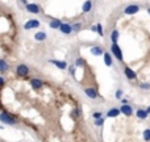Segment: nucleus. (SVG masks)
I'll list each match as a JSON object with an SVG mask.
<instances>
[{
	"label": "nucleus",
	"mask_w": 150,
	"mask_h": 142,
	"mask_svg": "<svg viewBox=\"0 0 150 142\" xmlns=\"http://www.w3.org/2000/svg\"><path fill=\"white\" fill-rule=\"evenodd\" d=\"M0 121H1L3 124H7V125H16L17 124L16 117H13L11 113H7L5 111H3L1 113H0Z\"/></svg>",
	"instance_id": "obj_1"
},
{
	"label": "nucleus",
	"mask_w": 150,
	"mask_h": 142,
	"mask_svg": "<svg viewBox=\"0 0 150 142\" xmlns=\"http://www.w3.org/2000/svg\"><path fill=\"white\" fill-rule=\"evenodd\" d=\"M111 53H112V55L119 61V62H122V59H124V57H122V52H121V49H120V46L117 44H112Z\"/></svg>",
	"instance_id": "obj_2"
},
{
	"label": "nucleus",
	"mask_w": 150,
	"mask_h": 142,
	"mask_svg": "<svg viewBox=\"0 0 150 142\" xmlns=\"http://www.w3.org/2000/svg\"><path fill=\"white\" fill-rule=\"evenodd\" d=\"M137 12H140V5L138 4H129L124 9L125 15H136Z\"/></svg>",
	"instance_id": "obj_3"
},
{
	"label": "nucleus",
	"mask_w": 150,
	"mask_h": 142,
	"mask_svg": "<svg viewBox=\"0 0 150 142\" xmlns=\"http://www.w3.org/2000/svg\"><path fill=\"white\" fill-rule=\"evenodd\" d=\"M25 9H26V12L33 13V15H37V13L41 12V7H40L38 4H34V3H29V4H26Z\"/></svg>",
	"instance_id": "obj_4"
},
{
	"label": "nucleus",
	"mask_w": 150,
	"mask_h": 142,
	"mask_svg": "<svg viewBox=\"0 0 150 142\" xmlns=\"http://www.w3.org/2000/svg\"><path fill=\"white\" fill-rule=\"evenodd\" d=\"M16 74L18 76H26L29 74V67L26 65H24V63H21V65H18L16 67Z\"/></svg>",
	"instance_id": "obj_5"
},
{
	"label": "nucleus",
	"mask_w": 150,
	"mask_h": 142,
	"mask_svg": "<svg viewBox=\"0 0 150 142\" xmlns=\"http://www.w3.org/2000/svg\"><path fill=\"white\" fill-rule=\"evenodd\" d=\"M40 26V21L36 20V18H33V20H29L25 23V25H24V29L25 30H30V29H36Z\"/></svg>",
	"instance_id": "obj_6"
},
{
	"label": "nucleus",
	"mask_w": 150,
	"mask_h": 142,
	"mask_svg": "<svg viewBox=\"0 0 150 142\" xmlns=\"http://www.w3.org/2000/svg\"><path fill=\"white\" fill-rule=\"evenodd\" d=\"M29 82H30V85L33 90H41L44 87V82L41 79H38V78H32Z\"/></svg>",
	"instance_id": "obj_7"
},
{
	"label": "nucleus",
	"mask_w": 150,
	"mask_h": 142,
	"mask_svg": "<svg viewBox=\"0 0 150 142\" xmlns=\"http://www.w3.org/2000/svg\"><path fill=\"white\" fill-rule=\"evenodd\" d=\"M59 32L62 34H71L74 32V28H73V25H71V24L63 23L62 25H61V28H59Z\"/></svg>",
	"instance_id": "obj_8"
},
{
	"label": "nucleus",
	"mask_w": 150,
	"mask_h": 142,
	"mask_svg": "<svg viewBox=\"0 0 150 142\" xmlns=\"http://www.w3.org/2000/svg\"><path fill=\"white\" fill-rule=\"evenodd\" d=\"M120 111H121L122 114H125V116H132L133 113H134V111H133V108L129 105V104H122L121 107H120Z\"/></svg>",
	"instance_id": "obj_9"
},
{
	"label": "nucleus",
	"mask_w": 150,
	"mask_h": 142,
	"mask_svg": "<svg viewBox=\"0 0 150 142\" xmlns=\"http://www.w3.org/2000/svg\"><path fill=\"white\" fill-rule=\"evenodd\" d=\"M124 75L128 78V79L130 80H134L136 78H137V74H136V71H133L130 67H128V66H125L124 67Z\"/></svg>",
	"instance_id": "obj_10"
},
{
	"label": "nucleus",
	"mask_w": 150,
	"mask_h": 142,
	"mask_svg": "<svg viewBox=\"0 0 150 142\" xmlns=\"http://www.w3.org/2000/svg\"><path fill=\"white\" fill-rule=\"evenodd\" d=\"M50 63H53L54 66H57L59 70H65V69H67V63L65 62V61H59V59H49Z\"/></svg>",
	"instance_id": "obj_11"
},
{
	"label": "nucleus",
	"mask_w": 150,
	"mask_h": 142,
	"mask_svg": "<svg viewBox=\"0 0 150 142\" xmlns=\"http://www.w3.org/2000/svg\"><path fill=\"white\" fill-rule=\"evenodd\" d=\"M84 93H86V95H87L90 99H92V100H95V99L99 97V93H98V91H96L95 88H86V90H84Z\"/></svg>",
	"instance_id": "obj_12"
},
{
	"label": "nucleus",
	"mask_w": 150,
	"mask_h": 142,
	"mask_svg": "<svg viewBox=\"0 0 150 142\" xmlns=\"http://www.w3.org/2000/svg\"><path fill=\"white\" fill-rule=\"evenodd\" d=\"M134 114L137 116V119H140V120H145V119H148V116H149L148 111L144 109V108H138L137 111H136Z\"/></svg>",
	"instance_id": "obj_13"
},
{
	"label": "nucleus",
	"mask_w": 150,
	"mask_h": 142,
	"mask_svg": "<svg viewBox=\"0 0 150 142\" xmlns=\"http://www.w3.org/2000/svg\"><path fill=\"white\" fill-rule=\"evenodd\" d=\"M91 54L92 55H95V57H99V55H104V50H103V47L101 46H91Z\"/></svg>",
	"instance_id": "obj_14"
},
{
	"label": "nucleus",
	"mask_w": 150,
	"mask_h": 142,
	"mask_svg": "<svg viewBox=\"0 0 150 142\" xmlns=\"http://www.w3.org/2000/svg\"><path fill=\"white\" fill-rule=\"evenodd\" d=\"M121 113V111H120V108H111L108 112H107V117H109V119H115V117H117L119 114Z\"/></svg>",
	"instance_id": "obj_15"
},
{
	"label": "nucleus",
	"mask_w": 150,
	"mask_h": 142,
	"mask_svg": "<svg viewBox=\"0 0 150 142\" xmlns=\"http://www.w3.org/2000/svg\"><path fill=\"white\" fill-rule=\"evenodd\" d=\"M91 9H92V1H91V0H86L82 7V11L84 13H88V12H91Z\"/></svg>",
	"instance_id": "obj_16"
},
{
	"label": "nucleus",
	"mask_w": 150,
	"mask_h": 142,
	"mask_svg": "<svg viewBox=\"0 0 150 142\" xmlns=\"http://www.w3.org/2000/svg\"><path fill=\"white\" fill-rule=\"evenodd\" d=\"M104 63H105V66H108V67H111L112 63H113V61H112V55L109 54V53H104Z\"/></svg>",
	"instance_id": "obj_17"
},
{
	"label": "nucleus",
	"mask_w": 150,
	"mask_h": 142,
	"mask_svg": "<svg viewBox=\"0 0 150 142\" xmlns=\"http://www.w3.org/2000/svg\"><path fill=\"white\" fill-rule=\"evenodd\" d=\"M46 33H45V32H37L36 34H34V40H36V41H45V40H46Z\"/></svg>",
	"instance_id": "obj_18"
},
{
	"label": "nucleus",
	"mask_w": 150,
	"mask_h": 142,
	"mask_svg": "<svg viewBox=\"0 0 150 142\" xmlns=\"http://www.w3.org/2000/svg\"><path fill=\"white\" fill-rule=\"evenodd\" d=\"M119 36H120L119 30H117V29H113V30H112V33H111V41H112V44H117Z\"/></svg>",
	"instance_id": "obj_19"
},
{
	"label": "nucleus",
	"mask_w": 150,
	"mask_h": 142,
	"mask_svg": "<svg viewBox=\"0 0 150 142\" xmlns=\"http://www.w3.org/2000/svg\"><path fill=\"white\" fill-rule=\"evenodd\" d=\"M62 21H59V20H57V18H55V20H52L50 21V28H53V29H59L61 28V25H62Z\"/></svg>",
	"instance_id": "obj_20"
},
{
	"label": "nucleus",
	"mask_w": 150,
	"mask_h": 142,
	"mask_svg": "<svg viewBox=\"0 0 150 142\" xmlns=\"http://www.w3.org/2000/svg\"><path fill=\"white\" fill-rule=\"evenodd\" d=\"M142 138H144V141H145V142H150V128H148V129L144 130Z\"/></svg>",
	"instance_id": "obj_21"
},
{
	"label": "nucleus",
	"mask_w": 150,
	"mask_h": 142,
	"mask_svg": "<svg viewBox=\"0 0 150 142\" xmlns=\"http://www.w3.org/2000/svg\"><path fill=\"white\" fill-rule=\"evenodd\" d=\"M7 69H8L7 62H5L4 59H0V71H1V72H5V71H7Z\"/></svg>",
	"instance_id": "obj_22"
},
{
	"label": "nucleus",
	"mask_w": 150,
	"mask_h": 142,
	"mask_svg": "<svg viewBox=\"0 0 150 142\" xmlns=\"http://www.w3.org/2000/svg\"><path fill=\"white\" fill-rule=\"evenodd\" d=\"M103 117V112H100V111H95L92 113V119L93 120H98V119H101Z\"/></svg>",
	"instance_id": "obj_23"
},
{
	"label": "nucleus",
	"mask_w": 150,
	"mask_h": 142,
	"mask_svg": "<svg viewBox=\"0 0 150 142\" xmlns=\"http://www.w3.org/2000/svg\"><path fill=\"white\" fill-rule=\"evenodd\" d=\"M84 59H83V58H78L76 61H75V65L76 66H79V67H83V66H84Z\"/></svg>",
	"instance_id": "obj_24"
},
{
	"label": "nucleus",
	"mask_w": 150,
	"mask_h": 142,
	"mask_svg": "<svg viewBox=\"0 0 150 142\" xmlns=\"http://www.w3.org/2000/svg\"><path fill=\"white\" fill-rule=\"evenodd\" d=\"M103 124H104V117H101V119L95 120V126H101Z\"/></svg>",
	"instance_id": "obj_25"
},
{
	"label": "nucleus",
	"mask_w": 150,
	"mask_h": 142,
	"mask_svg": "<svg viewBox=\"0 0 150 142\" xmlns=\"http://www.w3.org/2000/svg\"><path fill=\"white\" fill-rule=\"evenodd\" d=\"M98 33H99V36H101V37L104 36V30H103V26H101V24H98Z\"/></svg>",
	"instance_id": "obj_26"
},
{
	"label": "nucleus",
	"mask_w": 150,
	"mask_h": 142,
	"mask_svg": "<svg viewBox=\"0 0 150 142\" xmlns=\"http://www.w3.org/2000/svg\"><path fill=\"white\" fill-rule=\"evenodd\" d=\"M122 93H124V92H122V90H117L116 93H115V97H116V99H121Z\"/></svg>",
	"instance_id": "obj_27"
},
{
	"label": "nucleus",
	"mask_w": 150,
	"mask_h": 142,
	"mask_svg": "<svg viewBox=\"0 0 150 142\" xmlns=\"http://www.w3.org/2000/svg\"><path fill=\"white\" fill-rule=\"evenodd\" d=\"M140 87L142 88V90H149V88H150V84H149V83H141Z\"/></svg>",
	"instance_id": "obj_28"
},
{
	"label": "nucleus",
	"mask_w": 150,
	"mask_h": 142,
	"mask_svg": "<svg viewBox=\"0 0 150 142\" xmlns=\"http://www.w3.org/2000/svg\"><path fill=\"white\" fill-rule=\"evenodd\" d=\"M69 74H70L71 76H74V74H75V66H70V67H69Z\"/></svg>",
	"instance_id": "obj_29"
},
{
	"label": "nucleus",
	"mask_w": 150,
	"mask_h": 142,
	"mask_svg": "<svg viewBox=\"0 0 150 142\" xmlns=\"http://www.w3.org/2000/svg\"><path fill=\"white\" fill-rule=\"evenodd\" d=\"M73 28H74V30H80V28H82V24H80V23L74 24V25H73Z\"/></svg>",
	"instance_id": "obj_30"
},
{
	"label": "nucleus",
	"mask_w": 150,
	"mask_h": 142,
	"mask_svg": "<svg viewBox=\"0 0 150 142\" xmlns=\"http://www.w3.org/2000/svg\"><path fill=\"white\" fill-rule=\"evenodd\" d=\"M90 29H91L92 32H98V25H92Z\"/></svg>",
	"instance_id": "obj_31"
},
{
	"label": "nucleus",
	"mask_w": 150,
	"mask_h": 142,
	"mask_svg": "<svg viewBox=\"0 0 150 142\" xmlns=\"http://www.w3.org/2000/svg\"><path fill=\"white\" fill-rule=\"evenodd\" d=\"M0 84H1V85H4V78H0Z\"/></svg>",
	"instance_id": "obj_32"
},
{
	"label": "nucleus",
	"mask_w": 150,
	"mask_h": 142,
	"mask_svg": "<svg viewBox=\"0 0 150 142\" xmlns=\"http://www.w3.org/2000/svg\"><path fill=\"white\" fill-rule=\"evenodd\" d=\"M121 104H128V100H127V99H122V100H121Z\"/></svg>",
	"instance_id": "obj_33"
},
{
	"label": "nucleus",
	"mask_w": 150,
	"mask_h": 142,
	"mask_svg": "<svg viewBox=\"0 0 150 142\" xmlns=\"http://www.w3.org/2000/svg\"><path fill=\"white\" fill-rule=\"evenodd\" d=\"M146 111H148V113H149V114H150V105H149V107H148V109H146Z\"/></svg>",
	"instance_id": "obj_34"
},
{
	"label": "nucleus",
	"mask_w": 150,
	"mask_h": 142,
	"mask_svg": "<svg viewBox=\"0 0 150 142\" xmlns=\"http://www.w3.org/2000/svg\"><path fill=\"white\" fill-rule=\"evenodd\" d=\"M21 1H24V3H26V0H21ZM26 4H28V3H26Z\"/></svg>",
	"instance_id": "obj_35"
},
{
	"label": "nucleus",
	"mask_w": 150,
	"mask_h": 142,
	"mask_svg": "<svg viewBox=\"0 0 150 142\" xmlns=\"http://www.w3.org/2000/svg\"><path fill=\"white\" fill-rule=\"evenodd\" d=\"M148 12H149V13H150V7H149V9H148Z\"/></svg>",
	"instance_id": "obj_36"
}]
</instances>
